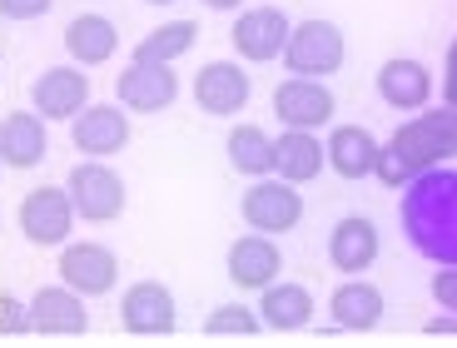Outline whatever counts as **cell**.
Wrapping results in <instances>:
<instances>
[{
  "mask_svg": "<svg viewBox=\"0 0 457 348\" xmlns=\"http://www.w3.org/2000/svg\"><path fill=\"white\" fill-rule=\"evenodd\" d=\"M373 174H378V185H388V189H403V185H412V170L403 164V154L393 150V145H378Z\"/></svg>",
  "mask_w": 457,
  "mask_h": 348,
  "instance_id": "27",
  "label": "cell"
},
{
  "mask_svg": "<svg viewBox=\"0 0 457 348\" xmlns=\"http://www.w3.org/2000/svg\"><path fill=\"white\" fill-rule=\"evenodd\" d=\"M228 278L239 284V289H253L263 294L274 278H284V254H278L274 234H244V239L228 244Z\"/></svg>",
  "mask_w": 457,
  "mask_h": 348,
  "instance_id": "14",
  "label": "cell"
},
{
  "mask_svg": "<svg viewBox=\"0 0 457 348\" xmlns=\"http://www.w3.org/2000/svg\"><path fill=\"white\" fill-rule=\"evenodd\" d=\"M70 145L85 160H110L129 145V110L125 104H85L80 115L70 120Z\"/></svg>",
  "mask_w": 457,
  "mask_h": 348,
  "instance_id": "7",
  "label": "cell"
},
{
  "mask_svg": "<svg viewBox=\"0 0 457 348\" xmlns=\"http://www.w3.org/2000/svg\"><path fill=\"white\" fill-rule=\"evenodd\" d=\"M259 319H263V328H274V334H298V328L313 324V294L303 289V284L274 278L259 299Z\"/></svg>",
  "mask_w": 457,
  "mask_h": 348,
  "instance_id": "20",
  "label": "cell"
},
{
  "mask_svg": "<svg viewBox=\"0 0 457 348\" xmlns=\"http://www.w3.org/2000/svg\"><path fill=\"white\" fill-rule=\"evenodd\" d=\"M35 334H85L90 328V309H85V294H75L70 284H50V289H35L30 309H25Z\"/></svg>",
  "mask_w": 457,
  "mask_h": 348,
  "instance_id": "15",
  "label": "cell"
},
{
  "mask_svg": "<svg viewBox=\"0 0 457 348\" xmlns=\"http://www.w3.org/2000/svg\"><path fill=\"white\" fill-rule=\"evenodd\" d=\"M145 5H174V0H145Z\"/></svg>",
  "mask_w": 457,
  "mask_h": 348,
  "instance_id": "34",
  "label": "cell"
},
{
  "mask_svg": "<svg viewBox=\"0 0 457 348\" xmlns=\"http://www.w3.org/2000/svg\"><path fill=\"white\" fill-rule=\"evenodd\" d=\"M204 5H209V11H239L244 0H204Z\"/></svg>",
  "mask_w": 457,
  "mask_h": 348,
  "instance_id": "33",
  "label": "cell"
},
{
  "mask_svg": "<svg viewBox=\"0 0 457 348\" xmlns=\"http://www.w3.org/2000/svg\"><path fill=\"white\" fill-rule=\"evenodd\" d=\"M228 164L239 174H249V179H263V174H274V135L259 125H239L228 129Z\"/></svg>",
  "mask_w": 457,
  "mask_h": 348,
  "instance_id": "24",
  "label": "cell"
},
{
  "mask_svg": "<svg viewBox=\"0 0 457 348\" xmlns=\"http://www.w3.org/2000/svg\"><path fill=\"white\" fill-rule=\"evenodd\" d=\"M75 229V204L60 185H40L21 199V234L40 249H60Z\"/></svg>",
  "mask_w": 457,
  "mask_h": 348,
  "instance_id": "6",
  "label": "cell"
},
{
  "mask_svg": "<svg viewBox=\"0 0 457 348\" xmlns=\"http://www.w3.org/2000/svg\"><path fill=\"white\" fill-rule=\"evenodd\" d=\"M433 299H437V309L457 313V264H447L433 274Z\"/></svg>",
  "mask_w": 457,
  "mask_h": 348,
  "instance_id": "28",
  "label": "cell"
},
{
  "mask_svg": "<svg viewBox=\"0 0 457 348\" xmlns=\"http://www.w3.org/2000/svg\"><path fill=\"white\" fill-rule=\"evenodd\" d=\"M338 100L323 80H309V75H288L284 85H274V115L284 129H319L333 120Z\"/></svg>",
  "mask_w": 457,
  "mask_h": 348,
  "instance_id": "11",
  "label": "cell"
},
{
  "mask_svg": "<svg viewBox=\"0 0 457 348\" xmlns=\"http://www.w3.org/2000/svg\"><path fill=\"white\" fill-rule=\"evenodd\" d=\"M388 145L403 154L412 174H428L443 160H457V104H423L408 125H398Z\"/></svg>",
  "mask_w": 457,
  "mask_h": 348,
  "instance_id": "1",
  "label": "cell"
},
{
  "mask_svg": "<svg viewBox=\"0 0 457 348\" xmlns=\"http://www.w3.org/2000/svg\"><path fill=\"white\" fill-rule=\"evenodd\" d=\"M120 324H125V334H139V338L174 334V324H179L174 294L164 289L160 278H139V284H129L125 299H120Z\"/></svg>",
  "mask_w": 457,
  "mask_h": 348,
  "instance_id": "12",
  "label": "cell"
},
{
  "mask_svg": "<svg viewBox=\"0 0 457 348\" xmlns=\"http://www.w3.org/2000/svg\"><path fill=\"white\" fill-rule=\"evenodd\" d=\"M288 30H294V21H288V15L278 11V5H253V11H239V21H234L228 40H234L239 60H253V65H269V60H278V55H284Z\"/></svg>",
  "mask_w": 457,
  "mask_h": 348,
  "instance_id": "8",
  "label": "cell"
},
{
  "mask_svg": "<svg viewBox=\"0 0 457 348\" xmlns=\"http://www.w3.org/2000/svg\"><path fill=\"white\" fill-rule=\"evenodd\" d=\"M30 104L40 120H75L90 104V75L80 65H50L30 80Z\"/></svg>",
  "mask_w": 457,
  "mask_h": 348,
  "instance_id": "10",
  "label": "cell"
},
{
  "mask_svg": "<svg viewBox=\"0 0 457 348\" xmlns=\"http://www.w3.org/2000/svg\"><path fill=\"white\" fill-rule=\"evenodd\" d=\"M114 100L125 104V110H135V115H160V110H170L179 100V75H174V65H145V60H135V65L120 70Z\"/></svg>",
  "mask_w": 457,
  "mask_h": 348,
  "instance_id": "9",
  "label": "cell"
},
{
  "mask_svg": "<svg viewBox=\"0 0 457 348\" xmlns=\"http://www.w3.org/2000/svg\"><path fill=\"white\" fill-rule=\"evenodd\" d=\"M263 319L249 309V303H219L204 319V334H259Z\"/></svg>",
  "mask_w": 457,
  "mask_h": 348,
  "instance_id": "26",
  "label": "cell"
},
{
  "mask_svg": "<svg viewBox=\"0 0 457 348\" xmlns=\"http://www.w3.org/2000/svg\"><path fill=\"white\" fill-rule=\"evenodd\" d=\"M0 164H5V160H0Z\"/></svg>",
  "mask_w": 457,
  "mask_h": 348,
  "instance_id": "35",
  "label": "cell"
},
{
  "mask_svg": "<svg viewBox=\"0 0 457 348\" xmlns=\"http://www.w3.org/2000/svg\"><path fill=\"white\" fill-rule=\"evenodd\" d=\"M65 50H70L75 65H104V60L120 50V30H114L110 15L85 11V15H75V21L65 25Z\"/></svg>",
  "mask_w": 457,
  "mask_h": 348,
  "instance_id": "22",
  "label": "cell"
},
{
  "mask_svg": "<svg viewBox=\"0 0 457 348\" xmlns=\"http://www.w3.org/2000/svg\"><path fill=\"white\" fill-rule=\"evenodd\" d=\"M378 95L393 110H412L418 115L433 100V70L423 60H388V65L378 70Z\"/></svg>",
  "mask_w": 457,
  "mask_h": 348,
  "instance_id": "19",
  "label": "cell"
},
{
  "mask_svg": "<svg viewBox=\"0 0 457 348\" xmlns=\"http://www.w3.org/2000/svg\"><path fill=\"white\" fill-rule=\"evenodd\" d=\"M378 249H383L378 224L363 220V214L338 220V224H333V234H328V264L338 269V274H363V269H373L378 264Z\"/></svg>",
  "mask_w": 457,
  "mask_h": 348,
  "instance_id": "16",
  "label": "cell"
},
{
  "mask_svg": "<svg viewBox=\"0 0 457 348\" xmlns=\"http://www.w3.org/2000/svg\"><path fill=\"white\" fill-rule=\"evenodd\" d=\"M323 154H328V164L343 179H363V174H373L378 139H373V129H363V125H338L328 135V145H323Z\"/></svg>",
  "mask_w": 457,
  "mask_h": 348,
  "instance_id": "23",
  "label": "cell"
},
{
  "mask_svg": "<svg viewBox=\"0 0 457 348\" xmlns=\"http://www.w3.org/2000/svg\"><path fill=\"white\" fill-rule=\"evenodd\" d=\"M55 0H0V15L5 21H40Z\"/></svg>",
  "mask_w": 457,
  "mask_h": 348,
  "instance_id": "29",
  "label": "cell"
},
{
  "mask_svg": "<svg viewBox=\"0 0 457 348\" xmlns=\"http://www.w3.org/2000/svg\"><path fill=\"white\" fill-rule=\"evenodd\" d=\"M428 334H457V313H447V309H437L433 319H428Z\"/></svg>",
  "mask_w": 457,
  "mask_h": 348,
  "instance_id": "32",
  "label": "cell"
},
{
  "mask_svg": "<svg viewBox=\"0 0 457 348\" xmlns=\"http://www.w3.org/2000/svg\"><path fill=\"white\" fill-rule=\"evenodd\" d=\"M46 154H50V135L35 110H15V115L0 120V160L11 170H35Z\"/></svg>",
  "mask_w": 457,
  "mask_h": 348,
  "instance_id": "17",
  "label": "cell"
},
{
  "mask_svg": "<svg viewBox=\"0 0 457 348\" xmlns=\"http://www.w3.org/2000/svg\"><path fill=\"white\" fill-rule=\"evenodd\" d=\"M328 309H333V324L353 328V334H368V328L383 324V294H378L368 278H358V274H348L338 289H333Z\"/></svg>",
  "mask_w": 457,
  "mask_h": 348,
  "instance_id": "21",
  "label": "cell"
},
{
  "mask_svg": "<svg viewBox=\"0 0 457 348\" xmlns=\"http://www.w3.org/2000/svg\"><path fill=\"white\" fill-rule=\"evenodd\" d=\"M323 164H328V154L319 145V129H284L274 139V174L288 185H313Z\"/></svg>",
  "mask_w": 457,
  "mask_h": 348,
  "instance_id": "18",
  "label": "cell"
},
{
  "mask_svg": "<svg viewBox=\"0 0 457 348\" xmlns=\"http://www.w3.org/2000/svg\"><path fill=\"white\" fill-rule=\"evenodd\" d=\"M443 100L457 104V40L447 46V65H443Z\"/></svg>",
  "mask_w": 457,
  "mask_h": 348,
  "instance_id": "31",
  "label": "cell"
},
{
  "mask_svg": "<svg viewBox=\"0 0 457 348\" xmlns=\"http://www.w3.org/2000/svg\"><path fill=\"white\" fill-rule=\"evenodd\" d=\"M249 95H253V80H249L244 65H234V60H209V65H199L195 104L204 110V115H214V120L239 115L244 104H249Z\"/></svg>",
  "mask_w": 457,
  "mask_h": 348,
  "instance_id": "13",
  "label": "cell"
},
{
  "mask_svg": "<svg viewBox=\"0 0 457 348\" xmlns=\"http://www.w3.org/2000/svg\"><path fill=\"white\" fill-rule=\"evenodd\" d=\"M0 328H5V334H25V328H30L25 309L11 299V294H0Z\"/></svg>",
  "mask_w": 457,
  "mask_h": 348,
  "instance_id": "30",
  "label": "cell"
},
{
  "mask_svg": "<svg viewBox=\"0 0 457 348\" xmlns=\"http://www.w3.org/2000/svg\"><path fill=\"white\" fill-rule=\"evenodd\" d=\"M55 269H60V284H70L85 299H100V294L114 289V278H120V254L100 239H80V244L65 239Z\"/></svg>",
  "mask_w": 457,
  "mask_h": 348,
  "instance_id": "4",
  "label": "cell"
},
{
  "mask_svg": "<svg viewBox=\"0 0 457 348\" xmlns=\"http://www.w3.org/2000/svg\"><path fill=\"white\" fill-rule=\"evenodd\" d=\"M65 195H70V204H75V214H80L85 224H114L125 214V179H120L104 160L75 164L70 179H65Z\"/></svg>",
  "mask_w": 457,
  "mask_h": 348,
  "instance_id": "3",
  "label": "cell"
},
{
  "mask_svg": "<svg viewBox=\"0 0 457 348\" xmlns=\"http://www.w3.org/2000/svg\"><path fill=\"white\" fill-rule=\"evenodd\" d=\"M343 55H348V40L333 21H294L284 46V70L288 75H309V80H328L343 70Z\"/></svg>",
  "mask_w": 457,
  "mask_h": 348,
  "instance_id": "2",
  "label": "cell"
},
{
  "mask_svg": "<svg viewBox=\"0 0 457 348\" xmlns=\"http://www.w3.org/2000/svg\"><path fill=\"white\" fill-rule=\"evenodd\" d=\"M199 40V21H170L160 25V30H149L145 40L135 46V60H145V65H174L179 55H189Z\"/></svg>",
  "mask_w": 457,
  "mask_h": 348,
  "instance_id": "25",
  "label": "cell"
},
{
  "mask_svg": "<svg viewBox=\"0 0 457 348\" xmlns=\"http://www.w3.org/2000/svg\"><path fill=\"white\" fill-rule=\"evenodd\" d=\"M298 220H303V195H298V185H288L278 174H263L259 185L244 189V224L249 229L288 234V229H298Z\"/></svg>",
  "mask_w": 457,
  "mask_h": 348,
  "instance_id": "5",
  "label": "cell"
}]
</instances>
